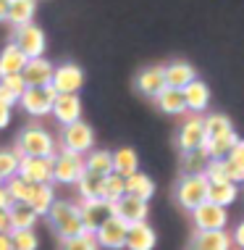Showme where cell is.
<instances>
[{"instance_id": "obj_19", "label": "cell", "mask_w": 244, "mask_h": 250, "mask_svg": "<svg viewBox=\"0 0 244 250\" xmlns=\"http://www.w3.org/2000/svg\"><path fill=\"white\" fill-rule=\"evenodd\" d=\"M163 77H166V87L184 90L189 82H194V79H197V74H194L192 63H187V61H173V63L163 66Z\"/></svg>"}, {"instance_id": "obj_3", "label": "cell", "mask_w": 244, "mask_h": 250, "mask_svg": "<svg viewBox=\"0 0 244 250\" xmlns=\"http://www.w3.org/2000/svg\"><path fill=\"white\" fill-rule=\"evenodd\" d=\"M207 192H210V182L205 179V174H184L176 187V200L181 208L194 211L202 203H207Z\"/></svg>"}, {"instance_id": "obj_8", "label": "cell", "mask_w": 244, "mask_h": 250, "mask_svg": "<svg viewBox=\"0 0 244 250\" xmlns=\"http://www.w3.org/2000/svg\"><path fill=\"white\" fill-rule=\"evenodd\" d=\"M79 216H81V227H84V232L87 234H94L113 216V203H105V200H100V198L81 200Z\"/></svg>"}, {"instance_id": "obj_13", "label": "cell", "mask_w": 244, "mask_h": 250, "mask_svg": "<svg viewBox=\"0 0 244 250\" xmlns=\"http://www.w3.org/2000/svg\"><path fill=\"white\" fill-rule=\"evenodd\" d=\"M113 216L124 219L126 224H139V221H147V216H150V203L124 195L118 203H113Z\"/></svg>"}, {"instance_id": "obj_9", "label": "cell", "mask_w": 244, "mask_h": 250, "mask_svg": "<svg viewBox=\"0 0 244 250\" xmlns=\"http://www.w3.org/2000/svg\"><path fill=\"white\" fill-rule=\"evenodd\" d=\"M50 87L56 90V95H76L81 87H84V71H81L76 63L56 66Z\"/></svg>"}, {"instance_id": "obj_12", "label": "cell", "mask_w": 244, "mask_h": 250, "mask_svg": "<svg viewBox=\"0 0 244 250\" xmlns=\"http://www.w3.org/2000/svg\"><path fill=\"white\" fill-rule=\"evenodd\" d=\"M192 216H194V227L200 232H215V229H226L228 224V211L213 206V203H202L200 208L192 211Z\"/></svg>"}, {"instance_id": "obj_14", "label": "cell", "mask_w": 244, "mask_h": 250, "mask_svg": "<svg viewBox=\"0 0 244 250\" xmlns=\"http://www.w3.org/2000/svg\"><path fill=\"white\" fill-rule=\"evenodd\" d=\"M53 71H56L53 61H47L45 56H39V58H29V61H26L21 77H24L26 87H45V84H50Z\"/></svg>"}, {"instance_id": "obj_37", "label": "cell", "mask_w": 244, "mask_h": 250, "mask_svg": "<svg viewBox=\"0 0 244 250\" xmlns=\"http://www.w3.org/2000/svg\"><path fill=\"white\" fill-rule=\"evenodd\" d=\"M210 155L205 153V147H194V150L184 153V171L187 174H202L207 166Z\"/></svg>"}, {"instance_id": "obj_30", "label": "cell", "mask_w": 244, "mask_h": 250, "mask_svg": "<svg viewBox=\"0 0 244 250\" xmlns=\"http://www.w3.org/2000/svg\"><path fill=\"white\" fill-rule=\"evenodd\" d=\"M84 171L97 174V177H108V174H113L111 150H90V155L84 158Z\"/></svg>"}, {"instance_id": "obj_1", "label": "cell", "mask_w": 244, "mask_h": 250, "mask_svg": "<svg viewBox=\"0 0 244 250\" xmlns=\"http://www.w3.org/2000/svg\"><path fill=\"white\" fill-rule=\"evenodd\" d=\"M47 219H50L53 229L60 240H71L84 234V227H81V216H79V206L69 200H56L47 211Z\"/></svg>"}, {"instance_id": "obj_26", "label": "cell", "mask_w": 244, "mask_h": 250, "mask_svg": "<svg viewBox=\"0 0 244 250\" xmlns=\"http://www.w3.org/2000/svg\"><path fill=\"white\" fill-rule=\"evenodd\" d=\"M8 219H11V232H16V229H35L39 216L32 211L26 203H11L8 206Z\"/></svg>"}, {"instance_id": "obj_23", "label": "cell", "mask_w": 244, "mask_h": 250, "mask_svg": "<svg viewBox=\"0 0 244 250\" xmlns=\"http://www.w3.org/2000/svg\"><path fill=\"white\" fill-rule=\"evenodd\" d=\"M111 161H113V174L118 177H131L134 171H139V158L131 147H118V150L111 153Z\"/></svg>"}, {"instance_id": "obj_32", "label": "cell", "mask_w": 244, "mask_h": 250, "mask_svg": "<svg viewBox=\"0 0 244 250\" xmlns=\"http://www.w3.org/2000/svg\"><path fill=\"white\" fill-rule=\"evenodd\" d=\"M126 195V182L118 174H108L103 179V190H100V200L105 203H118Z\"/></svg>"}, {"instance_id": "obj_36", "label": "cell", "mask_w": 244, "mask_h": 250, "mask_svg": "<svg viewBox=\"0 0 244 250\" xmlns=\"http://www.w3.org/2000/svg\"><path fill=\"white\" fill-rule=\"evenodd\" d=\"M32 187H35V185L24 182L21 177H11V179H5V182H3V190L8 192V198H11L13 203H26V200H29Z\"/></svg>"}, {"instance_id": "obj_7", "label": "cell", "mask_w": 244, "mask_h": 250, "mask_svg": "<svg viewBox=\"0 0 244 250\" xmlns=\"http://www.w3.org/2000/svg\"><path fill=\"white\" fill-rule=\"evenodd\" d=\"M53 158H29V155H21L16 177H21L29 185H53Z\"/></svg>"}, {"instance_id": "obj_15", "label": "cell", "mask_w": 244, "mask_h": 250, "mask_svg": "<svg viewBox=\"0 0 244 250\" xmlns=\"http://www.w3.org/2000/svg\"><path fill=\"white\" fill-rule=\"evenodd\" d=\"M205 140H207L205 121H202L200 116H192V119H187L184 124H181V129H179V147L184 153L194 150V147H202V145H205Z\"/></svg>"}, {"instance_id": "obj_47", "label": "cell", "mask_w": 244, "mask_h": 250, "mask_svg": "<svg viewBox=\"0 0 244 250\" xmlns=\"http://www.w3.org/2000/svg\"><path fill=\"white\" fill-rule=\"evenodd\" d=\"M0 250H13V245H11V234H0Z\"/></svg>"}, {"instance_id": "obj_4", "label": "cell", "mask_w": 244, "mask_h": 250, "mask_svg": "<svg viewBox=\"0 0 244 250\" xmlns=\"http://www.w3.org/2000/svg\"><path fill=\"white\" fill-rule=\"evenodd\" d=\"M94 145V132L87 121H74V124L63 126V137H60V147L66 153H76V155H84L90 153Z\"/></svg>"}, {"instance_id": "obj_40", "label": "cell", "mask_w": 244, "mask_h": 250, "mask_svg": "<svg viewBox=\"0 0 244 250\" xmlns=\"http://www.w3.org/2000/svg\"><path fill=\"white\" fill-rule=\"evenodd\" d=\"M19 171V155L13 150H0V179H11Z\"/></svg>"}, {"instance_id": "obj_29", "label": "cell", "mask_w": 244, "mask_h": 250, "mask_svg": "<svg viewBox=\"0 0 244 250\" xmlns=\"http://www.w3.org/2000/svg\"><path fill=\"white\" fill-rule=\"evenodd\" d=\"M236 195H239V187L234 182H221V185H210L207 203H213L218 208H228L236 200Z\"/></svg>"}, {"instance_id": "obj_16", "label": "cell", "mask_w": 244, "mask_h": 250, "mask_svg": "<svg viewBox=\"0 0 244 250\" xmlns=\"http://www.w3.org/2000/svg\"><path fill=\"white\" fill-rule=\"evenodd\" d=\"M158 245V234L155 229L147 224V221H139V224H129L126 232V250H152Z\"/></svg>"}, {"instance_id": "obj_17", "label": "cell", "mask_w": 244, "mask_h": 250, "mask_svg": "<svg viewBox=\"0 0 244 250\" xmlns=\"http://www.w3.org/2000/svg\"><path fill=\"white\" fill-rule=\"evenodd\" d=\"M53 116H56L58 124L69 126L74 121H81V100L79 95H56V103H53Z\"/></svg>"}, {"instance_id": "obj_18", "label": "cell", "mask_w": 244, "mask_h": 250, "mask_svg": "<svg viewBox=\"0 0 244 250\" xmlns=\"http://www.w3.org/2000/svg\"><path fill=\"white\" fill-rule=\"evenodd\" d=\"M137 90L142 92L145 98L155 100L166 90V77H163V66H147V69L139 71L137 77Z\"/></svg>"}, {"instance_id": "obj_39", "label": "cell", "mask_w": 244, "mask_h": 250, "mask_svg": "<svg viewBox=\"0 0 244 250\" xmlns=\"http://www.w3.org/2000/svg\"><path fill=\"white\" fill-rule=\"evenodd\" d=\"M11 245L13 250H37L39 240L35 229H16V232H11Z\"/></svg>"}, {"instance_id": "obj_42", "label": "cell", "mask_w": 244, "mask_h": 250, "mask_svg": "<svg viewBox=\"0 0 244 250\" xmlns=\"http://www.w3.org/2000/svg\"><path fill=\"white\" fill-rule=\"evenodd\" d=\"M0 87H5V90L19 100L24 95V90H26V82H24L21 74H11V77H0Z\"/></svg>"}, {"instance_id": "obj_11", "label": "cell", "mask_w": 244, "mask_h": 250, "mask_svg": "<svg viewBox=\"0 0 244 250\" xmlns=\"http://www.w3.org/2000/svg\"><path fill=\"white\" fill-rule=\"evenodd\" d=\"M16 48L24 53L26 58H39V56H45V45H47V40H45V32L39 29V26L35 24H26V26H19L16 29Z\"/></svg>"}, {"instance_id": "obj_21", "label": "cell", "mask_w": 244, "mask_h": 250, "mask_svg": "<svg viewBox=\"0 0 244 250\" xmlns=\"http://www.w3.org/2000/svg\"><path fill=\"white\" fill-rule=\"evenodd\" d=\"M234 240L226 229H215V232H197L192 240V250H231Z\"/></svg>"}, {"instance_id": "obj_6", "label": "cell", "mask_w": 244, "mask_h": 250, "mask_svg": "<svg viewBox=\"0 0 244 250\" xmlns=\"http://www.w3.org/2000/svg\"><path fill=\"white\" fill-rule=\"evenodd\" d=\"M19 103H21V108L29 113V116L42 119V116H47V113L53 111L56 90H53L50 84H45V87H26L24 95L19 98Z\"/></svg>"}, {"instance_id": "obj_48", "label": "cell", "mask_w": 244, "mask_h": 250, "mask_svg": "<svg viewBox=\"0 0 244 250\" xmlns=\"http://www.w3.org/2000/svg\"><path fill=\"white\" fill-rule=\"evenodd\" d=\"M8 3H11V0H0V21L8 19Z\"/></svg>"}, {"instance_id": "obj_50", "label": "cell", "mask_w": 244, "mask_h": 250, "mask_svg": "<svg viewBox=\"0 0 244 250\" xmlns=\"http://www.w3.org/2000/svg\"><path fill=\"white\" fill-rule=\"evenodd\" d=\"M0 187H3V179H0Z\"/></svg>"}, {"instance_id": "obj_44", "label": "cell", "mask_w": 244, "mask_h": 250, "mask_svg": "<svg viewBox=\"0 0 244 250\" xmlns=\"http://www.w3.org/2000/svg\"><path fill=\"white\" fill-rule=\"evenodd\" d=\"M13 103H19V100H16V98H13V95H11V92H8V90H5V87H0V105H5V108H11Z\"/></svg>"}, {"instance_id": "obj_5", "label": "cell", "mask_w": 244, "mask_h": 250, "mask_svg": "<svg viewBox=\"0 0 244 250\" xmlns=\"http://www.w3.org/2000/svg\"><path fill=\"white\" fill-rule=\"evenodd\" d=\"M84 174V155L60 150L53 158V182L58 185H76L79 177Z\"/></svg>"}, {"instance_id": "obj_46", "label": "cell", "mask_w": 244, "mask_h": 250, "mask_svg": "<svg viewBox=\"0 0 244 250\" xmlns=\"http://www.w3.org/2000/svg\"><path fill=\"white\" fill-rule=\"evenodd\" d=\"M8 124H11V108L0 105V129H3V126H8Z\"/></svg>"}, {"instance_id": "obj_2", "label": "cell", "mask_w": 244, "mask_h": 250, "mask_svg": "<svg viewBox=\"0 0 244 250\" xmlns=\"http://www.w3.org/2000/svg\"><path fill=\"white\" fill-rule=\"evenodd\" d=\"M21 158V155H29V158H53L56 155V140L53 134L42 129V126H26V129L19 134V145L13 150Z\"/></svg>"}, {"instance_id": "obj_43", "label": "cell", "mask_w": 244, "mask_h": 250, "mask_svg": "<svg viewBox=\"0 0 244 250\" xmlns=\"http://www.w3.org/2000/svg\"><path fill=\"white\" fill-rule=\"evenodd\" d=\"M0 234H11V219H8V208H0Z\"/></svg>"}, {"instance_id": "obj_31", "label": "cell", "mask_w": 244, "mask_h": 250, "mask_svg": "<svg viewBox=\"0 0 244 250\" xmlns=\"http://www.w3.org/2000/svg\"><path fill=\"white\" fill-rule=\"evenodd\" d=\"M226 166H228V179L234 185H244V140H239L231 153L226 155Z\"/></svg>"}, {"instance_id": "obj_22", "label": "cell", "mask_w": 244, "mask_h": 250, "mask_svg": "<svg viewBox=\"0 0 244 250\" xmlns=\"http://www.w3.org/2000/svg\"><path fill=\"white\" fill-rule=\"evenodd\" d=\"M26 58L21 50L16 48V42H8L0 50V77H11V74H21L26 66Z\"/></svg>"}, {"instance_id": "obj_28", "label": "cell", "mask_w": 244, "mask_h": 250, "mask_svg": "<svg viewBox=\"0 0 244 250\" xmlns=\"http://www.w3.org/2000/svg\"><path fill=\"white\" fill-rule=\"evenodd\" d=\"M155 103H158V108L163 113H168V116H181V113L187 111L181 90H173V87H166V90L155 98Z\"/></svg>"}, {"instance_id": "obj_20", "label": "cell", "mask_w": 244, "mask_h": 250, "mask_svg": "<svg viewBox=\"0 0 244 250\" xmlns=\"http://www.w3.org/2000/svg\"><path fill=\"white\" fill-rule=\"evenodd\" d=\"M181 95H184L187 111H192V113H202L210 105V87L205 82H200V79L189 82L184 90H181Z\"/></svg>"}, {"instance_id": "obj_38", "label": "cell", "mask_w": 244, "mask_h": 250, "mask_svg": "<svg viewBox=\"0 0 244 250\" xmlns=\"http://www.w3.org/2000/svg\"><path fill=\"white\" fill-rule=\"evenodd\" d=\"M205 179L210 185H221V182H231L228 179V166H226V158H210L207 166H205Z\"/></svg>"}, {"instance_id": "obj_45", "label": "cell", "mask_w": 244, "mask_h": 250, "mask_svg": "<svg viewBox=\"0 0 244 250\" xmlns=\"http://www.w3.org/2000/svg\"><path fill=\"white\" fill-rule=\"evenodd\" d=\"M231 240H234V245H236V248H242V250H244V221H242L239 227H236V232L231 234Z\"/></svg>"}, {"instance_id": "obj_10", "label": "cell", "mask_w": 244, "mask_h": 250, "mask_svg": "<svg viewBox=\"0 0 244 250\" xmlns=\"http://www.w3.org/2000/svg\"><path fill=\"white\" fill-rule=\"evenodd\" d=\"M126 232H129V224L118 216H111L103 227L94 232V240H97L100 248L105 250H124L126 245Z\"/></svg>"}, {"instance_id": "obj_41", "label": "cell", "mask_w": 244, "mask_h": 250, "mask_svg": "<svg viewBox=\"0 0 244 250\" xmlns=\"http://www.w3.org/2000/svg\"><path fill=\"white\" fill-rule=\"evenodd\" d=\"M60 250H100L94 234H79V237H71V240H63V248Z\"/></svg>"}, {"instance_id": "obj_34", "label": "cell", "mask_w": 244, "mask_h": 250, "mask_svg": "<svg viewBox=\"0 0 244 250\" xmlns=\"http://www.w3.org/2000/svg\"><path fill=\"white\" fill-rule=\"evenodd\" d=\"M103 179H105V177H97V174H90V171L81 174L79 182H76V190H79V195H81V200H94V198H100Z\"/></svg>"}, {"instance_id": "obj_35", "label": "cell", "mask_w": 244, "mask_h": 250, "mask_svg": "<svg viewBox=\"0 0 244 250\" xmlns=\"http://www.w3.org/2000/svg\"><path fill=\"white\" fill-rule=\"evenodd\" d=\"M202 121H205V134H207V140H215V137H223V134L234 132L231 119L223 116V113H210V116L202 119Z\"/></svg>"}, {"instance_id": "obj_27", "label": "cell", "mask_w": 244, "mask_h": 250, "mask_svg": "<svg viewBox=\"0 0 244 250\" xmlns=\"http://www.w3.org/2000/svg\"><path fill=\"white\" fill-rule=\"evenodd\" d=\"M124 182H126V195H131V198H139V200L150 203V198L155 195L152 179L147 177V174H142V171H134L131 177H126Z\"/></svg>"}, {"instance_id": "obj_49", "label": "cell", "mask_w": 244, "mask_h": 250, "mask_svg": "<svg viewBox=\"0 0 244 250\" xmlns=\"http://www.w3.org/2000/svg\"><path fill=\"white\" fill-rule=\"evenodd\" d=\"M11 203H13V200L8 198V192H5V190H3V187H0V208H8V206H11Z\"/></svg>"}, {"instance_id": "obj_24", "label": "cell", "mask_w": 244, "mask_h": 250, "mask_svg": "<svg viewBox=\"0 0 244 250\" xmlns=\"http://www.w3.org/2000/svg\"><path fill=\"white\" fill-rule=\"evenodd\" d=\"M35 11H37V0H11L8 3V19H5V21H11L19 29V26L32 24Z\"/></svg>"}, {"instance_id": "obj_25", "label": "cell", "mask_w": 244, "mask_h": 250, "mask_svg": "<svg viewBox=\"0 0 244 250\" xmlns=\"http://www.w3.org/2000/svg\"><path fill=\"white\" fill-rule=\"evenodd\" d=\"M53 203H56V190H53L50 185H35L32 187L29 200H26V206H29L37 216H47Z\"/></svg>"}, {"instance_id": "obj_33", "label": "cell", "mask_w": 244, "mask_h": 250, "mask_svg": "<svg viewBox=\"0 0 244 250\" xmlns=\"http://www.w3.org/2000/svg\"><path fill=\"white\" fill-rule=\"evenodd\" d=\"M239 143V137H236L234 132L223 134V137H215V140H205V153L210 155V158H226L228 153H231V147Z\"/></svg>"}]
</instances>
